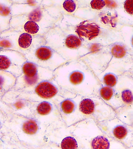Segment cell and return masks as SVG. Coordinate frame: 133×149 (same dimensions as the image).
Here are the masks:
<instances>
[{
	"label": "cell",
	"instance_id": "cell-31",
	"mask_svg": "<svg viewBox=\"0 0 133 149\" xmlns=\"http://www.w3.org/2000/svg\"><path fill=\"white\" fill-rule=\"evenodd\" d=\"M5 126V116L3 112L0 110V132Z\"/></svg>",
	"mask_w": 133,
	"mask_h": 149
},
{
	"label": "cell",
	"instance_id": "cell-32",
	"mask_svg": "<svg viewBox=\"0 0 133 149\" xmlns=\"http://www.w3.org/2000/svg\"><path fill=\"white\" fill-rule=\"evenodd\" d=\"M127 73L133 78V67Z\"/></svg>",
	"mask_w": 133,
	"mask_h": 149
},
{
	"label": "cell",
	"instance_id": "cell-10",
	"mask_svg": "<svg viewBox=\"0 0 133 149\" xmlns=\"http://www.w3.org/2000/svg\"><path fill=\"white\" fill-rule=\"evenodd\" d=\"M80 108L85 118H92L97 122L106 121L116 117V111L98 95L83 97Z\"/></svg>",
	"mask_w": 133,
	"mask_h": 149
},
{
	"label": "cell",
	"instance_id": "cell-14",
	"mask_svg": "<svg viewBox=\"0 0 133 149\" xmlns=\"http://www.w3.org/2000/svg\"><path fill=\"white\" fill-rule=\"evenodd\" d=\"M48 144L46 149H80L76 137L65 124L48 128Z\"/></svg>",
	"mask_w": 133,
	"mask_h": 149
},
{
	"label": "cell",
	"instance_id": "cell-29",
	"mask_svg": "<svg viewBox=\"0 0 133 149\" xmlns=\"http://www.w3.org/2000/svg\"><path fill=\"white\" fill-rule=\"evenodd\" d=\"M124 7L126 13L133 18V0H125Z\"/></svg>",
	"mask_w": 133,
	"mask_h": 149
},
{
	"label": "cell",
	"instance_id": "cell-24",
	"mask_svg": "<svg viewBox=\"0 0 133 149\" xmlns=\"http://www.w3.org/2000/svg\"><path fill=\"white\" fill-rule=\"evenodd\" d=\"M16 77L8 72L0 70V100L11 90L16 83Z\"/></svg>",
	"mask_w": 133,
	"mask_h": 149
},
{
	"label": "cell",
	"instance_id": "cell-26",
	"mask_svg": "<svg viewBox=\"0 0 133 149\" xmlns=\"http://www.w3.org/2000/svg\"><path fill=\"white\" fill-rule=\"evenodd\" d=\"M119 76L113 72L104 70L97 77L102 85L114 88L117 84Z\"/></svg>",
	"mask_w": 133,
	"mask_h": 149
},
{
	"label": "cell",
	"instance_id": "cell-4",
	"mask_svg": "<svg viewBox=\"0 0 133 149\" xmlns=\"http://www.w3.org/2000/svg\"><path fill=\"white\" fill-rule=\"evenodd\" d=\"M69 128L80 149H127L123 143L105 134L92 118H85Z\"/></svg>",
	"mask_w": 133,
	"mask_h": 149
},
{
	"label": "cell",
	"instance_id": "cell-23",
	"mask_svg": "<svg viewBox=\"0 0 133 149\" xmlns=\"http://www.w3.org/2000/svg\"><path fill=\"white\" fill-rule=\"evenodd\" d=\"M97 95L116 111L122 107L121 103L116 96L114 88L102 85Z\"/></svg>",
	"mask_w": 133,
	"mask_h": 149
},
{
	"label": "cell",
	"instance_id": "cell-1",
	"mask_svg": "<svg viewBox=\"0 0 133 149\" xmlns=\"http://www.w3.org/2000/svg\"><path fill=\"white\" fill-rule=\"evenodd\" d=\"M53 78L62 88L82 97L97 95L102 85L83 61H69L53 71Z\"/></svg>",
	"mask_w": 133,
	"mask_h": 149
},
{
	"label": "cell",
	"instance_id": "cell-3",
	"mask_svg": "<svg viewBox=\"0 0 133 149\" xmlns=\"http://www.w3.org/2000/svg\"><path fill=\"white\" fill-rule=\"evenodd\" d=\"M0 110L5 116V125L28 149H46L48 144V127L34 118Z\"/></svg>",
	"mask_w": 133,
	"mask_h": 149
},
{
	"label": "cell",
	"instance_id": "cell-16",
	"mask_svg": "<svg viewBox=\"0 0 133 149\" xmlns=\"http://www.w3.org/2000/svg\"><path fill=\"white\" fill-rule=\"evenodd\" d=\"M36 102H30L16 96L12 90L6 93L0 100V109L16 115L32 117Z\"/></svg>",
	"mask_w": 133,
	"mask_h": 149
},
{
	"label": "cell",
	"instance_id": "cell-6",
	"mask_svg": "<svg viewBox=\"0 0 133 149\" xmlns=\"http://www.w3.org/2000/svg\"><path fill=\"white\" fill-rule=\"evenodd\" d=\"M13 91L16 96L30 102H49L57 105L64 99L77 95L62 88L53 78L41 81L30 92Z\"/></svg>",
	"mask_w": 133,
	"mask_h": 149
},
{
	"label": "cell",
	"instance_id": "cell-17",
	"mask_svg": "<svg viewBox=\"0 0 133 149\" xmlns=\"http://www.w3.org/2000/svg\"><path fill=\"white\" fill-rule=\"evenodd\" d=\"M83 97L77 95L64 99L57 105L62 120L65 125L70 127L85 119L80 108Z\"/></svg>",
	"mask_w": 133,
	"mask_h": 149
},
{
	"label": "cell",
	"instance_id": "cell-5",
	"mask_svg": "<svg viewBox=\"0 0 133 149\" xmlns=\"http://www.w3.org/2000/svg\"><path fill=\"white\" fill-rule=\"evenodd\" d=\"M67 18L76 26L84 44L107 45L122 40L120 30L92 21L80 20L74 16Z\"/></svg>",
	"mask_w": 133,
	"mask_h": 149
},
{
	"label": "cell",
	"instance_id": "cell-21",
	"mask_svg": "<svg viewBox=\"0 0 133 149\" xmlns=\"http://www.w3.org/2000/svg\"><path fill=\"white\" fill-rule=\"evenodd\" d=\"M109 49L111 59L108 65L117 64L131 68L133 67V54L127 49L122 40L109 45Z\"/></svg>",
	"mask_w": 133,
	"mask_h": 149
},
{
	"label": "cell",
	"instance_id": "cell-9",
	"mask_svg": "<svg viewBox=\"0 0 133 149\" xmlns=\"http://www.w3.org/2000/svg\"><path fill=\"white\" fill-rule=\"evenodd\" d=\"M10 11L12 16L24 15L40 23L49 30L60 19L49 15L37 0H23L19 3H13Z\"/></svg>",
	"mask_w": 133,
	"mask_h": 149
},
{
	"label": "cell",
	"instance_id": "cell-27",
	"mask_svg": "<svg viewBox=\"0 0 133 149\" xmlns=\"http://www.w3.org/2000/svg\"><path fill=\"white\" fill-rule=\"evenodd\" d=\"M120 31L123 43L133 54V26H123L120 29Z\"/></svg>",
	"mask_w": 133,
	"mask_h": 149
},
{
	"label": "cell",
	"instance_id": "cell-18",
	"mask_svg": "<svg viewBox=\"0 0 133 149\" xmlns=\"http://www.w3.org/2000/svg\"><path fill=\"white\" fill-rule=\"evenodd\" d=\"M27 61L25 56L17 51L0 50V70L8 72L16 78L21 73L22 65Z\"/></svg>",
	"mask_w": 133,
	"mask_h": 149
},
{
	"label": "cell",
	"instance_id": "cell-7",
	"mask_svg": "<svg viewBox=\"0 0 133 149\" xmlns=\"http://www.w3.org/2000/svg\"><path fill=\"white\" fill-rule=\"evenodd\" d=\"M45 43L44 36L32 35L11 28L0 33V50H13L24 56Z\"/></svg>",
	"mask_w": 133,
	"mask_h": 149
},
{
	"label": "cell",
	"instance_id": "cell-2",
	"mask_svg": "<svg viewBox=\"0 0 133 149\" xmlns=\"http://www.w3.org/2000/svg\"><path fill=\"white\" fill-rule=\"evenodd\" d=\"M45 45L56 51L67 61L80 58L84 44L76 26L65 17L61 18L44 36Z\"/></svg>",
	"mask_w": 133,
	"mask_h": 149
},
{
	"label": "cell",
	"instance_id": "cell-13",
	"mask_svg": "<svg viewBox=\"0 0 133 149\" xmlns=\"http://www.w3.org/2000/svg\"><path fill=\"white\" fill-rule=\"evenodd\" d=\"M27 61L54 71L68 61L53 49L43 45L25 55Z\"/></svg>",
	"mask_w": 133,
	"mask_h": 149
},
{
	"label": "cell",
	"instance_id": "cell-22",
	"mask_svg": "<svg viewBox=\"0 0 133 149\" xmlns=\"http://www.w3.org/2000/svg\"><path fill=\"white\" fill-rule=\"evenodd\" d=\"M0 149H28L5 125L0 132Z\"/></svg>",
	"mask_w": 133,
	"mask_h": 149
},
{
	"label": "cell",
	"instance_id": "cell-20",
	"mask_svg": "<svg viewBox=\"0 0 133 149\" xmlns=\"http://www.w3.org/2000/svg\"><path fill=\"white\" fill-rule=\"evenodd\" d=\"M114 89L122 107L133 104V78L127 72L119 76Z\"/></svg>",
	"mask_w": 133,
	"mask_h": 149
},
{
	"label": "cell",
	"instance_id": "cell-12",
	"mask_svg": "<svg viewBox=\"0 0 133 149\" xmlns=\"http://www.w3.org/2000/svg\"><path fill=\"white\" fill-rule=\"evenodd\" d=\"M97 123L107 135L121 142L127 149H133V127L125 123L117 117Z\"/></svg>",
	"mask_w": 133,
	"mask_h": 149
},
{
	"label": "cell",
	"instance_id": "cell-11",
	"mask_svg": "<svg viewBox=\"0 0 133 149\" xmlns=\"http://www.w3.org/2000/svg\"><path fill=\"white\" fill-rule=\"evenodd\" d=\"M80 59L83 61L97 77L107 67L111 59L109 45L84 44Z\"/></svg>",
	"mask_w": 133,
	"mask_h": 149
},
{
	"label": "cell",
	"instance_id": "cell-15",
	"mask_svg": "<svg viewBox=\"0 0 133 149\" xmlns=\"http://www.w3.org/2000/svg\"><path fill=\"white\" fill-rule=\"evenodd\" d=\"M32 118L48 128L64 124L57 105L50 102H36Z\"/></svg>",
	"mask_w": 133,
	"mask_h": 149
},
{
	"label": "cell",
	"instance_id": "cell-8",
	"mask_svg": "<svg viewBox=\"0 0 133 149\" xmlns=\"http://www.w3.org/2000/svg\"><path fill=\"white\" fill-rule=\"evenodd\" d=\"M53 71L27 61L22 65V72L16 78L11 90L28 92L33 90L40 83L53 78Z\"/></svg>",
	"mask_w": 133,
	"mask_h": 149
},
{
	"label": "cell",
	"instance_id": "cell-33",
	"mask_svg": "<svg viewBox=\"0 0 133 149\" xmlns=\"http://www.w3.org/2000/svg\"><path fill=\"white\" fill-rule=\"evenodd\" d=\"M13 3H20L23 0H10Z\"/></svg>",
	"mask_w": 133,
	"mask_h": 149
},
{
	"label": "cell",
	"instance_id": "cell-30",
	"mask_svg": "<svg viewBox=\"0 0 133 149\" xmlns=\"http://www.w3.org/2000/svg\"><path fill=\"white\" fill-rule=\"evenodd\" d=\"M13 4L10 0H0V8L11 7Z\"/></svg>",
	"mask_w": 133,
	"mask_h": 149
},
{
	"label": "cell",
	"instance_id": "cell-19",
	"mask_svg": "<svg viewBox=\"0 0 133 149\" xmlns=\"http://www.w3.org/2000/svg\"><path fill=\"white\" fill-rule=\"evenodd\" d=\"M10 28L32 35L42 36L50 30L38 22L23 15L12 16Z\"/></svg>",
	"mask_w": 133,
	"mask_h": 149
},
{
	"label": "cell",
	"instance_id": "cell-25",
	"mask_svg": "<svg viewBox=\"0 0 133 149\" xmlns=\"http://www.w3.org/2000/svg\"><path fill=\"white\" fill-rule=\"evenodd\" d=\"M116 112L119 119L133 127V104L122 107Z\"/></svg>",
	"mask_w": 133,
	"mask_h": 149
},
{
	"label": "cell",
	"instance_id": "cell-28",
	"mask_svg": "<svg viewBox=\"0 0 133 149\" xmlns=\"http://www.w3.org/2000/svg\"><path fill=\"white\" fill-rule=\"evenodd\" d=\"M11 16L10 7L0 8V33L9 29Z\"/></svg>",
	"mask_w": 133,
	"mask_h": 149
}]
</instances>
